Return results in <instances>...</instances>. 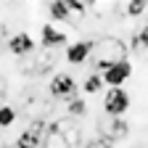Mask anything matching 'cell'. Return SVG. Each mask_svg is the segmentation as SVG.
<instances>
[{
  "instance_id": "obj_15",
  "label": "cell",
  "mask_w": 148,
  "mask_h": 148,
  "mask_svg": "<svg viewBox=\"0 0 148 148\" xmlns=\"http://www.w3.org/2000/svg\"><path fill=\"white\" fill-rule=\"evenodd\" d=\"M66 114H69L71 119L85 116V114H87V103H85L82 98H69V101H66Z\"/></svg>"
},
{
  "instance_id": "obj_2",
  "label": "cell",
  "mask_w": 148,
  "mask_h": 148,
  "mask_svg": "<svg viewBox=\"0 0 148 148\" xmlns=\"http://www.w3.org/2000/svg\"><path fill=\"white\" fill-rule=\"evenodd\" d=\"M130 103H132V98H130V92L124 87H106L103 90V111H106V116L122 119L130 111Z\"/></svg>"
},
{
  "instance_id": "obj_18",
  "label": "cell",
  "mask_w": 148,
  "mask_h": 148,
  "mask_svg": "<svg viewBox=\"0 0 148 148\" xmlns=\"http://www.w3.org/2000/svg\"><path fill=\"white\" fill-rule=\"evenodd\" d=\"M82 148H116V145H114V143H108L106 138H101V135H98V138L85 140V145H82Z\"/></svg>"
},
{
  "instance_id": "obj_3",
  "label": "cell",
  "mask_w": 148,
  "mask_h": 148,
  "mask_svg": "<svg viewBox=\"0 0 148 148\" xmlns=\"http://www.w3.org/2000/svg\"><path fill=\"white\" fill-rule=\"evenodd\" d=\"M77 79L71 77V74L66 71H58V74H53V79H50V95L53 98H61V101H69V98H77Z\"/></svg>"
},
{
  "instance_id": "obj_12",
  "label": "cell",
  "mask_w": 148,
  "mask_h": 148,
  "mask_svg": "<svg viewBox=\"0 0 148 148\" xmlns=\"http://www.w3.org/2000/svg\"><path fill=\"white\" fill-rule=\"evenodd\" d=\"M103 90H106L103 77L95 74V71H90L87 77H85V82H82V92H85V95H98V92H103Z\"/></svg>"
},
{
  "instance_id": "obj_10",
  "label": "cell",
  "mask_w": 148,
  "mask_h": 148,
  "mask_svg": "<svg viewBox=\"0 0 148 148\" xmlns=\"http://www.w3.org/2000/svg\"><path fill=\"white\" fill-rule=\"evenodd\" d=\"M48 13H50V24H71V21H74V13H71L69 0L50 3V5H48Z\"/></svg>"
},
{
  "instance_id": "obj_16",
  "label": "cell",
  "mask_w": 148,
  "mask_h": 148,
  "mask_svg": "<svg viewBox=\"0 0 148 148\" xmlns=\"http://www.w3.org/2000/svg\"><path fill=\"white\" fill-rule=\"evenodd\" d=\"M16 124V108L11 103H3L0 106V130H11Z\"/></svg>"
},
{
  "instance_id": "obj_7",
  "label": "cell",
  "mask_w": 148,
  "mask_h": 148,
  "mask_svg": "<svg viewBox=\"0 0 148 148\" xmlns=\"http://www.w3.org/2000/svg\"><path fill=\"white\" fill-rule=\"evenodd\" d=\"M48 127L50 124H45V122H32V127H27L24 132L16 138V148H42Z\"/></svg>"
},
{
  "instance_id": "obj_8",
  "label": "cell",
  "mask_w": 148,
  "mask_h": 148,
  "mask_svg": "<svg viewBox=\"0 0 148 148\" xmlns=\"http://www.w3.org/2000/svg\"><path fill=\"white\" fill-rule=\"evenodd\" d=\"M40 42L45 50H53V48H66L69 45V34L64 29H58L56 24H42L40 27Z\"/></svg>"
},
{
  "instance_id": "obj_9",
  "label": "cell",
  "mask_w": 148,
  "mask_h": 148,
  "mask_svg": "<svg viewBox=\"0 0 148 148\" xmlns=\"http://www.w3.org/2000/svg\"><path fill=\"white\" fill-rule=\"evenodd\" d=\"M8 50L13 56H18V58H24V56H32L34 53V40L29 32H16L8 37Z\"/></svg>"
},
{
  "instance_id": "obj_19",
  "label": "cell",
  "mask_w": 148,
  "mask_h": 148,
  "mask_svg": "<svg viewBox=\"0 0 148 148\" xmlns=\"http://www.w3.org/2000/svg\"><path fill=\"white\" fill-rule=\"evenodd\" d=\"M130 148H143V145H130Z\"/></svg>"
},
{
  "instance_id": "obj_4",
  "label": "cell",
  "mask_w": 148,
  "mask_h": 148,
  "mask_svg": "<svg viewBox=\"0 0 148 148\" xmlns=\"http://www.w3.org/2000/svg\"><path fill=\"white\" fill-rule=\"evenodd\" d=\"M98 135L116 145L119 140H124V138L130 135V124L124 122V116H122V119H111V116H108V119L98 122Z\"/></svg>"
},
{
  "instance_id": "obj_5",
  "label": "cell",
  "mask_w": 148,
  "mask_h": 148,
  "mask_svg": "<svg viewBox=\"0 0 148 148\" xmlns=\"http://www.w3.org/2000/svg\"><path fill=\"white\" fill-rule=\"evenodd\" d=\"M92 48H95V40H74L66 45V64L71 66H82L92 58Z\"/></svg>"
},
{
  "instance_id": "obj_13",
  "label": "cell",
  "mask_w": 148,
  "mask_h": 148,
  "mask_svg": "<svg viewBox=\"0 0 148 148\" xmlns=\"http://www.w3.org/2000/svg\"><path fill=\"white\" fill-rule=\"evenodd\" d=\"M130 50H132V53H138V56H148V24L132 34V42H130Z\"/></svg>"
},
{
  "instance_id": "obj_17",
  "label": "cell",
  "mask_w": 148,
  "mask_h": 148,
  "mask_svg": "<svg viewBox=\"0 0 148 148\" xmlns=\"http://www.w3.org/2000/svg\"><path fill=\"white\" fill-rule=\"evenodd\" d=\"M145 11H148V3H145V0H132V3H124V13H127L130 18H140Z\"/></svg>"
},
{
  "instance_id": "obj_6",
  "label": "cell",
  "mask_w": 148,
  "mask_h": 148,
  "mask_svg": "<svg viewBox=\"0 0 148 148\" xmlns=\"http://www.w3.org/2000/svg\"><path fill=\"white\" fill-rule=\"evenodd\" d=\"M101 77H103L106 87H124V82L132 77V64L130 61H116V64H111Z\"/></svg>"
},
{
  "instance_id": "obj_1",
  "label": "cell",
  "mask_w": 148,
  "mask_h": 148,
  "mask_svg": "<svg viewBox=\"0 0 148 148\" xmlns=\"http://www.w3.org/2000/svg\"><path fill=\"white\" fill-rule=\"evenodd\" d=\"M130 48L122 40H114V37H103V40H95V48H92V71L103 74L111 64L116 61H127Z\"/></svg>"
},
{
  "instance_id": "obj_11",
  "label": "cell",
  "mask_w": 148,
  "mask_h": 148,
  "mask_svg": "<svg viewBox=\"0 0 148 148\" xmlns=\"http://www.w3.org/2000/svg\"><path fill=\"white\" fill-rule=\"evenodd\" d=\"M42 148H71V145H69L66 138L58 132V127L50 124V127H48V132H45V140H42Z\"/></svg>"
},
{
  "instance_id": "obj_14",
  "label": "cell",
  "mask_w": 148,
  "mask_h": 148,
  "mask_svg": "<svg viewBox=\"0 0 148 148\" xmlns=\"http://www.w3.org/2000/svg\"><path fill=\"white\" fill-rule=\"evenodd\" d=\"M56 127H58V132L66 138V143L74 148V145H79V140H82V135H79V127H74L71 122H53Z\"/></svg>"
}]
</instances>
